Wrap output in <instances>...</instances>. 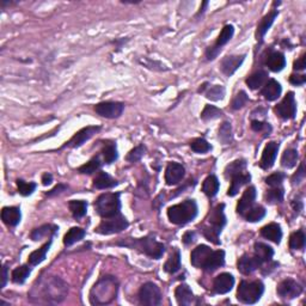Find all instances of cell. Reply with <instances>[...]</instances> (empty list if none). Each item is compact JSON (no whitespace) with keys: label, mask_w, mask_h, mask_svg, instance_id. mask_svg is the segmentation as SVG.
Returning a JSON list of instances; mask_svg holds the SVG:
<instances>
[{"label":"cell","mask_w":306,"mask_h":306,"mask_svg":"<svg viewBox=\"0 0 306 306\" xmlns=\"http://www.w3.org/2000/svg\"><path fill=\"white\" fill-rule=\"evenodd\" d=\"M69 293L66 282L56 276L43 279L30 292V299L37 304H59Z\"/></svg>","instance_id":"cell-1"},{"label":"cell","mask_w":306,"mask_h":306,"mask_svg":"<svg viewBox=\"0 0 306 306\" xmlns=\"http://www.w3.org/2000/svg\"><path fill=\"white\" fill-rule=\"evenodd\" d=\"M118 283L113 276H104L90 292V302L92 305H105L112 303L118 296Z\"/></svg>","instance_id":"cell-2"},{"label":"cell","mask_w":306,"mask_h":306,"mask_svg":"<svg viewBox=\"0 0 306 306\" xmlns=\"http://www.w3.org/2000/svg\"><path fill=\"white\" fill-rule=\"evenodd\" d=\"M116 244L121 246H128V248L131 249H135V250L152 257L154 259H161V257L163 256V254L165 253V246L162 244V243L157 242L154 238L151 237L139 238V239L127 238L123 242H118L116 243Z\"/></svg>","instance_id":"cell-3"},{"label":"cell","mask_w":306,"mask_h":306,"mask_svg":"<svg viewBox=\"0 0 306 306\" xmlns=\"http://www.w3.org/2000/svg\"><path fill=\"white\" fill-rule=\"evenodd\" d=\"M197 215V205L194 200H186L167 210V218L175 225H186L193 221Z\"/></svg>","instance_id":"cell-4"},{"label":"cell","mask_w":306,"mask_h":306,"mask_svg":"<svg viewBox=\"0 0 306 306\" xmlns=\"http://www.w3.org/2000/svg\"><path fill=\"white\" fill-rule=\"evenodd\" d=\"M94 208L103 218H110V216L120 214V194L105 193L99 195L98 199L94 202Z\"/></svg>","instance_id":"cell-5"},{"label":"cell","mask_w":306,"mask_h":306,"mask_svg":"<svg viewBox=\"0 0 306 306\" xmlns=\"http://www.w3.org/2000/svg\"><path fill=\"white\" fill-rule=\"evenodd\" d=\"M224 207L225 206L221 204L213 211L211 214L210 219V226L204 227V235L207 238L210 242L214 243V244H220L219 240V235H220L221 230L226 224V218L224 214Z\"/></svg>","instance_id":"cell-6"},{"label":"cell","mask_w":306,"mask_h":306,"mask_svg":"<svg viewBox=\"0 0 306 306\" xmlns=\"http://www.w3.org/2000/svg\"><path fill=\"white\" fill-rule=\"evenodd\" d=\"M264 286L261 281H242L237 291V299L244 304H255L261 299Z\"/></svg>","instance_id":"cell-7"},{"label":"cell","mask_w":306,"mask_h":306,"mask_svg":"<svg viewBox=\"0 0 306 306\" xmlns=\"http://www.w3.org/2000/svg\"><path fill=\"white\" fill-rule=\"evenodd\" d=\"M128 227V221L122 214H118L110 216V218H104V220L97 227V234L99 235H114L123 231Z\"/></svg>","instance_id":"cell-8"},{"label":"cell","mask_w":306,"mask_h":306,"mask_svg":"<svg viewBox=\"0 0 306 306\" xmlns=\"http://www.w3.org/2000/svg\"><path fill=\"white\" fill-rule=\"evenodd\" d=\"M139 302L141 305L157 306L162 303V293L159 287L153 282L143 283L139 291Z\"/></svg>","instance_id":"cell-9"},{"label":"cell","mask_w":306,"mask_h":306,"mask_svg":"<svg viewBox=\"0 0 306 306\" xmlns=\"http://www.w3.org/2000/svg\"><path fill=\"white\" fill-rule=\"evenodd\" d=\"M275 113L276 115L280 116L283 120H292V118H296L297 103L293 92H288L285 96V98L276 105Z\"/></svg>","instance_id":"cell-10"},{"label":"cell","mask_w":306,"mask_h":306,"mask_svg":"<svg viewBox=\"0 0 306 306\" xmlns=\"http://www.w3.org/2000/svg\"><path fill=\"white\" fill-rule=\"evenodd\" d=\"M124 104L121 102H102L94 107V112L105 118H118L122 115Z\"/></svg>","instance_id":"cell-11"},{"label":"cell","mask_w":306,"mask_h":306,"mask_svg":"<svg viewBox=\"0 0 306 306\" xmlns=\"http://www.w3.org/2000/svg\"><path fill=\"white\" fill-rule=\"evenodd\" d=\"M234 34H235L234 25H230L229 24V25L224 26L223 30H221V32H220V35H219L218 39H216L214 46H213V47L208 48L207 54H206V55H207L208 60H214V59L216 58V55L220 53L221 47L226 45V43L232 39Z\"/></svg>","instance_id":"cell-12"},{"label":"cell","mask_w":306,"mask_h":306,"mask_svg":"<svg viewBox=\"0 0 306 306\" xmlns=\"http://www.w3.org/2000/svg\"><path fill=\"white\" fill-rule=\"evenodd\" d=\"M276 292L278 296L282 299H294L302 294L303 287L293 279H286L279 283Z\"/></svg>","instance_id":"cell-13"},{"label":"cell","mask_w":306,"mask_h":306,"mask_svg":"<svg viewBox=\"0 0 306 306\" xmlns=\"http://www.w3.org/2000/svg\"><path fill=\"white\" fill-rule=\"evenodd\" d=\"M99 129L101 128L96 126H89V127H85V128L80 129L79 132H77L74 135H73L72 139L70 140L69 142H66V145H65L64 147H66V146H69V147H73V148L80 147V146L84 145V143L88 141L89 139H91V138L94 137V135L96 134Z\"/></svg>","instance_id":"cell-14"},{"label":"cell","mask_w":306,"mask_h":306,"mask_svg":"<svg viewBox=\"0 0 306 306\" xmlns=\"http://www.w3.org/2000/svg\"><path fill=\"white\" fill-rule=\"evenodd\" d=\"M279 147H280V146H279V143L275 141H270L267 143V146H265L263 150V153H262L261 162H259V166H261L262 169L268 170L274 165L276 156H278L279 152Z\"/></svg>","instance_id":"cell-15"},{"label":"cell","mask_w":306,"mask_h":306,"mask_svg":"<svg viewBox=\"0 0 306 306\" xmlns=\"http://www.w3.org/2000/svg\"><path fill=\"white\" fill-rule=\"evenodd\" d=\"M184 175H186V170H184L183 165L170 163L165 170V182L167 186H175L183 180Z\"/></svg>","instance_id":"cell-16"},{"label":"cell","mask_w":306,"mask_h":306,"mask_svg":"<svg viewBox=\"0 0 306 306\" xmlns=\"http://www.w3.org/2000/svg\"><path fill=\"white\" fill-rule=\"evenodd\" d=\"M235 286V278L234 275L230 274V273H221L215 278L214 283H213V287H214L215 293L218 294H226L234 288Z\"/></svg>","instance_id":"cell-17"},{"label":"cell","mask_w":306,"mask_h":306,"mask_svg":"<svg viewBox=\"0 0 306 306\" xmlns=\"http://www.w3.org/2000/svg\"><path fill=\"white\" fill-rule=\"evenodd\" d=\"M263 264L256 256H248V255H243L238 259V270H239L242 274L249 275L251 273H254L255 270L259 269L261 265Z\"/></svg>","instance_id":"cell-18"},{"label":"cell","mask_w":306,"mask_h":306,"mask_svg":"<svg viewBox=\"0 0 306 306\" xmlns=\"http://www.w3.org/2000/svg\"><path fill=\"white\" fill-rule=\"evenodd\" d=\"M256 199V188L255 187H249L245 189L242 199L239 200L237 205V213L240 215H245L246 212L253 207Z\"/></svg>","instance_id":"cell-19"},{"label":"cell","mask_w":306,"mask_h":306,"mask_svg":"<svg viewBox=\"0 0 306 306\" xmlns=\"http://www.w3.org/2000/svg\"><path fill=\"white\" fill-rule=\"evenodd\" d=\"M245 55H232V56H226L223 61H221V71L227 77H231L234 73L242 66V64L244 62Z\"/></svg>","instance_id":"cell-20"},{"label":"cell","mask_w":306,"mask_h":306,"mask_svg":"<svg viewBox=\"0 0 306 306\" xmlns=\"http://www.w3.org/2000/svg\"><path fill=\"white\" fill-rule=\"evenodd\" d=\"M212 249L207 245H199L191 251V256H190V262L191 264L194 265L195 268H204V265L207 261L208 256L212 253Z\"/></svg>","instance_id":"cell-21"},{"label":"cell","mask_w":306,"mask_h":306,"mask_svg":"<svg viewBox=\"0 0 306 306\" xmlns=\"http://www.w3.org/2000/svg\"><path fill=\"white\" fill-rule=\"evenodd\" d=\"M22 219L21 210L18 207H4L1 211V220L7 226L15 227L20 224Z\"/></svg>","instance_id":"cell-22"},{"label":"cell","mask_w":306,"mask_h":306,"mask_svg":"<svg viewBox=\"0 0 306 306\" xmlns=\"http://www.w3.org/2000/svg\"><path fill=\"white\" fill-rule=\"evenodd\" d=\"M279 12L276 10L272 11V12L268 13L267 16H264L262 18V21L259 22V24L257 25V31H256V37H257V41L262 42L263 41V37L264 35L267 34V31L269 30V28L272 26V24L274 23L275 18L278 17Z\"/></svg>","instance_id":"cell-23"},{"label":"cell","mask_w":306,"mask_h":306,"mask_svg":"<svg viewBox=\"0 0 306 306\" xmlns=\"http://www.w3.org/2000/svg\"><path fill=\"white\" fill-rule=\"evenodd\" d=\"M261 235H262V237L265 238V239L272 240V242L276 243V244H280L281 238H282L281 226L276 223H270L262 227Z\"/></svg>","instance_id":"cell-24"},{"label":"cell","mask_w":306,"mask_h":306,"mask_svg":"<svg viewBox=\"0 0 306 306\" xmlns=\"http://www.w3.org/2000/svg\"><path fill=\"white\" fill-rule=\"evenodd\" d=\"M225 263V253L223 250H216L212 251L211 255L208 256L207 261L204 265L202 269L207 270V272H214L218 268L223 267Z\"/></svg>","instance_id":"cell-25"},{"label":"cell","mask_w":306,"mask_h":306,"mask_svg":"<svg viewBox=\"0 0 306 306\" xmlns=\"http://www.w3.org/2000/svg\"><path fill=\"white\" fill-rule=\"evenodd\" d=\"M281 91H282V88H281L280 83L276 82L275 79H270L269 82L265 84L264 88L262 89L261 94L267 101L272 102L281 96Z\"/></svg>","instance_id":"cell-26"},{"label":"cell","mask_w":306,"mask_h":306,"mask_svg":"<svg viewBox=\"0 0 306 306\" xmlns=\"http://www.w3.org/2000/svg\"><path fill=\"white\" fill-rule=\"evenodd\" d=\"M175 297L178 305L181 306L190 305L194 300L193 292H191V289L189 288L188 285H184V283H182V285H180L176 288Z\"/></svg>","instance_id":"cell-27"},{"label":"cell","mask_w":306,"mask_h":306,"mask_svg":"<svg viewBox=\"0 0 306 306\" xmlns=\"http://www.w3.org/2000/svg\"><path fill=\"white\" fill-rule=\"evenodd\" d=\"M267 66L269 67L270 71L273 72H280L285 69L286 66V59L285 55L280 51H274L270 54L267 59Z\"/></svg>","instance_id":"cell-28"},{"label":"cell","mask_w":306,"mask_h":306,"mask_svg":"<svg viewBox=\"0 0 306 306\" xmlns=\"http://www.w3.org/2000/svg\"><path fill=\"white\" fill-rule=\"evenodd\" d=\"M231 187L229 188V191H227V195L229 196H235L239 191V189L242 188L243 186L246 183L250 182L251 180V176L249 174H240L235 176V177L231 178Z\"/></svg>","instance_id":"cell-29"},{"label":"cell","mask_w":306,"mask_h":306,"mask_svg":"<svg viewBox=\"0 0 306 306\" xmlns=\"http://www.w3.org/2000/svg\"><path fill=\"white\" fill-rule=\"evenodd\" d=\"M254 251H255V256L262 263L264 262L270 261L273 259V255H274V250L273 248H270L269 245L264 244V243H255V246H254Z\"/></svg>","instance_id":"cell-30"},{"label":"cell","mask_w":306,"mask_h":306,"mask_svg":"<svg viewBox=\"0 0 306 306\" xmlns=\"http://www.w3.org/2000/svg\"><path fill=\"white\" fill-rule=\"evenodd\" d=\"M115 186H118V181L110 177L107 172H98V175L94 180V187L96 189H109Z\"/></svg>","instance_id":"cell-31"},{"label":"cell","mask_w":306,"mask_h":306,"mask_svg":"<svg viewBox=\"0 0 306 306\" xmlns=\"http://www.w3.org/2000/svg\"><path fill=\"white\" fill-rule=\"evenodd\" d=\"M219 187H220V183H219V180L215 177L214 175L208 176L207 178L202 183V191L207 195L208 197H214L219 191Z\"/></svg>","instance_id":"cell-32"},{"label":"cell","mask_w":306,"mask_h":306,"mask_svg":"<svg viewBox=\"0 0 306 306\" xmlns=\"http://www.w3.org/2000/svg\"><path fill=\"white\" fill-rule=\"evenodd\" d=\"M50 245H51V239L49 240V242L46 243L45 245H42L40 249L32 251L30 255H29V259H28L29 264L37 265V264L41 263V262L45 261V259H46V256H47V253H48V250H49Z\"/></svg>","instance_id":"cell-33"},{"label":"cell","mask_w":306,"mask_h":306,"mask_svg":"<svg viewBox=\"0 0 306 306\" xmlns=\"http://www.w3.org/2000/svg\"><path fill=\"white\" fill-rule=\"evenodd\" d=\"M268 73L265 71H257L251 74L250 77L246 79V85L251 89V90H256V89L261 88L263 84L267 82Z\"/></svg>","instance_id":"cell-34"},{"label":"cell","mask_w":306,"mask_h":306,"mask_svg":"<svg viewBox=\"0 0 306 306\" xmlns=\"http://www.w3.org/2000/svg\"><path fill=\"white\" fill-rule=\"evenodd\" d=\"M85 237V231L80 227H72L64 237V244L66 246H71L74 243L79 242Z\"/></svg>","instance_id":"cell-35"},{"label":"cell","mask_w":306,"mask_h":306,"mask_svg":"<svg viewBox=\"0 0 306 306\" xmlns=\"http://www.w3.org/2000/svg\"><path fill=\"white\" fill-rule=\"evenodd\" d=\"M181 268V254L180 250H175V253L167 259L164 264V270L170 274H175Z\"/></svg>","instance_id":"cell-36"},{"label":"cell","mask_w":306,"mask_h":306,"mask_svg":"<svg viewBox=\"0 0 306 306\" xmlns=\"http://www.w3.org/2000/svg\"><path fill=\"white\" fill-rule=\"evenodd\" d=\"M31 268L29 267V265H21V267L13 269L11 279H12L13 282L17 283V285H22V283L25 282V280L29 278Z\"/></svg>","instance_id":"cell-37"},{"label":"cell","mask_w":306,"mask_h":306,"mask_svg":"<svg viewBox=\"0 0 306 306\" xmlns=\"http://www.w3.org/2000/svg\"><path fill=\"white\" fill-rule=\"evenodd\" d=\"M246 167V162L245 161H235L232 163H230L225 169V177L226 178H232L235 176L243 174V171Z\"/></svg>","instance_id":"cell-38"},{"label":"cell","mask_w":306,"mask_h":306,"mask_svg":"<svg viewBox=\"0 0 306 306\" xmlns=\"http://www.w3.org/2000/svg\"><path fill=\"white\" fill-rule=\"evenodd\" d=\"M70 211L75 219L83 218L86 214V210H88V204L83 200H72L69 204Z\"/></svg>","instance_id":"cell-39"},{"label":"cell","mask_w":306,"mask_h":306,"mask_svg":"<svg viewBox=\"0 0 306 306\" xmlns=\"http://www.w3.org/2000/svg\"><path fill=\"white\" fill-rule=\"evenodd\" d=\"M58 230V227L54 225H43V226L35 229L31 234L32 240H41L42 238L48 237V235H53Z\"/></svg>","instance_id":"cell-40"},{"label":"cell","mask_w":306,"mask_h":306,"mask_svg":"<svg viewBox=\"0 0 306 306\" xmlns=\"http://www.w3.org/2000/svg\"><path fill=\"white\" fill-rule=\"evenodd\" d=\"M298 162V152L294 148H288L283 152L282 157H281V165L286 169H292L297 165Z\"/></svg>","instance_id":"cell-41"},{"label":"cell","mask_w":306,"mask_h":306,"mask_svg":"<svg viewBox=\"0 0 306 306\" xmlns=\"http://www.w3.org/2000/svg\"><path fill=\"white\" fill-rule=\"evenodd\" d=\"M289 248L292 250H303L305 248V235L303 231L293 232L289 237Z\"/></svg>","instance_id":"cell-42"},{"label":"cell","mask_w":306,"mask_h":306,"mask_svg":"<svg viewBox=\"0 0 306 306\" xmlns=\"http://www.w3.org/2000/svg\"><path fill=\"white\" fill-rule=\"evenodd\" d=\"M264 216H265V210H264V207H262V206H255V207H251L245 214L246 220L250 221V223H257V221H261Z\"/></svg>","instance_id":"cell-43"},{"label":"cell","mask_w":306,"mask_h":306,"mask_svg":"<svg viewBox=\"0 0 306 306\" xmlns=\"http://www.w3.org/2000/svg\"><path fill=\"white\" fill-rule=\"evenodd\" d=\"M101 161H99L98 157H94V158H92L90 162H88L86 164L82 165V166L78 169V171L80 172V174H84V175H91L94 174V172H96L97 170L101 167Z\"/></svg>","instance_id":"cell-44"},{"label":"cell","mask_w":306,"mask_h":306,"mask_svg":"<svg viewBox=\"0 0 306 306\" xmlns=\"http://www.w3.org/2000/svg\"><path fill=\"white\" fill-rule=\"evenodd\" d=\"M103 158H104L105 164H112L118 159V148H116L115 143H109L105 146L102 151Z\"/></svg>","instance_id":"cell-45"},{"label":"cell","mask_w":306,"mask_h":306,"mask_svg":"<svg viewBox=\"0 0 306 306\" xmlns=\"http://www.w3.org/2000/svg\"><path fill=\"white\" fill-rule=\"evenodd\" d=\"M221 115H223V112L214 105H206L204 112L201 113V118L204 121H211L220 118Z\"/></svg>","instance_id":"cell-46"},{"label":"cell","mask_w":306,"mask_h":306,"mask_svg":"<svg viewBox=\"0 0 306 306\" xmlns=\"http://www.w3.org/2000/svg\"><path fill=\"white\" fill-rule=\"evenodd\" d=\"M205 94L208 99L216 102L224 98L225 89H224V86H221V85H214V86H211V88L208 89Z\"/></svg>","instance_id":"cell-47"},{"label":"cell","mask_w":306,"mask_h":306,"mask_svg":"<svg viewBox=\"0 0 306 306\" xmlns=\"http://www.w3.org/2000/svg\"><path fill=\"white\" fill-rule=\"evenodd\" d=\"M219 140L221 142L227 145L232 141V128H231V123L229 122H224L219 128Z\"/></svg>","instance_id":"cell-48"},{"label":"cell","mask_w":306,"mask_h":306,"mask_svg":"<svg viewBox=\"0 0 306 306\" xmlns=\"http://www.w3.org/2000/svg\"><path fill=\"white\" fill-rule=\"evenodd\" d=\"M190 147L196 153H206L212 150V146L206 141L205 139H202V138H199V139H195L194 141H191Z\"/></svg>","instance_id":"cell-49"},{"label":"cell","mask_w":306,"mask_h":306,"mask_svg":"<svg viewBox=\"0 0 306 306\" xmlns=\"http://www.w3.org/2000/svg\"><path fill=\"white\" fill-rule=\"evenodd\" d=\"M267 202L269 204H276V202H281L283 200V189L279 188V187H274V189L269 190L265 195Z\"/></svg>","instance_id":"cell-50"},{"label":"cell","mask_w":306,"mask_h":306,"mask_svg":"<svg viewBox=\"0 0 306 306\" xmlns=\"http://www.w3.org/2000/svg\"><path fill=\"white\" fill-rule=\"evenodd\" d=\"M17 187H18V193L23 196H29L35 191L36 189V183L34 182H24L23 180H18L17 181Z\"/></svg>","instance_id":"cell-51"},{"label":"cell","mask_w":306,"mask_h":306,"mask_svg":"<svg viewBox=\"0 0 306 306\" xmlns=\"http://www.w3.org/2000/svg\"><path fill=\"white\" fill-rule=\"evenodd\" d=\"M145 152H146V148L143 147V145H139V146H137V147L133 148L132 151H129V153L127 154L126 159L128 162H132V163H135V162H139L140 159L142 158Z\"/></svg>","instance_id":"cell-52"},{"label":"cell","mask_w":306,"mask_h":306,"mask_svg":"<svg viewBox=\"0 0 306 306\" xmlns=\"http://www.w3.org/2000/svg\"><path fill=\"white\" fill-rule=\"evenodd\" d=\"M248 101H249V97H248V94H245V91H239L237 94H235L234 101H232V108H234L235 110L240 109V108L244 107L246 103H248Z\"/></svg>","instance_id":"cell-53"},{"label":"cell","mask_w":306,"mask_h":306,"mask_svg":"<svg viewBox=\"0 0 306 306\" xmlns=\"http://www.w3.org/2000/svg\"><path fill=\"white\" fill-rule=\"evenodd\" d=\"M283 178H285L283 174H281V172H275V174H272L265 178V183L270 187H279L282 183Z\"/></svg>","instance_id":"cell-54"},{"label":"cell","mask_w":306,"mask_h":306,"mask_svg":"<svg viewBox=\"0 0 306 306\" xmlns=\"http://www.w3.org/2000/svg\"><path fill=\"white\" fill-rule=\"evenodd\" d=\"M251 128L254 129L255 132H262V131H270V126L269 123H265V122H261V121H257V120H254L253 122H251Z\"/></svg>","instance_id":"cell-55"},{"label":"cell","mask_w":306,"mask_h":306,"mask_svg":"<svg viewBox=\"0 0 306 306\" xmlns=\"http://www.w3.org/2000/svg\"><path fill=\"white\" fill-rule=\"evenodd\" d=\"M306 82V77L305 75H300V74H292L289 77V83L293 84V85H303Z\"/></svg>","instance_id":"cell-56"},{"label":"cell","mask_w":306,"mask_h":306,"mask_svg":"<svg viewBox=\"0 0 306 306\" xmlns=\"http://www.w3.org/2000/svg\"><path fill=\"white\" fill-rule=\"evenodd\" d=\"M304 177H305L304 164H302V165H300V167H299V171H298L297 174L293 176V178H292V182H293V184H296V183L298 184V183L302 182L303 180H304Z\"/></svg>","instance_id":"cell-57"},{"label":"cell","mask_w":306,"mask_h":306,"mask_svg":"<svg viewBox=\"0 0 306 306\" xmlns=\"http://www.w3.org/2000/svg\"><path fill=\"white\" fill-rule=\"evenodd\" d=\"M182 240L186 245H189V244H191V243H194L195 242V232L194 231L186 232V234L183 235Z\"/></svg>","instance_id":"cell-58"},{"label":"cell","mask_w":306,"mask_h":306,"mask_svg":"<svg viewBox=\"0 0 306 306\" xmlns=\"http://www.w3.org/2000/svg\"><path fill=\"white\" fill-rule=\"evenodd\" d=\"M293 69L298 70V71H302L305 69V56H302L300 59H298L297 61H294Z\"/></svg>","instance_id":"cell-59"},{"label":"cell","mask_w":306,"mask_h":306,"mask_svg":"<svg viewBox=\"0 0 306 306\" xmlns=\"http://www.w3.org/2000/svg\"><path fill=\"white\" fill-rule=\"evenodd\" d=\"M65 189H66V186H64V184H59V186H56L55 188L51 189L49 193H47V196H54V195H56V194H60L61 191L65 190Z\"/></svg>","instance_id":"cell-60"},{"label":"cell","mask_w":306,"mask_h":306,"mask_svg":"<svg viewBox=\"0 0 306 306\" xmlns=\"http://www.w3.org/2000/svg\"><path fill=\"white\" fill-rule=\"evenodd\" d=\"M51 182H53V176H51L50 174H48V172L43 174V176H42L43 186H49Z\"/></svg>","instance_id":"cell-61"},{"label":"cell","mask_w":306,"mask_h":306,"mask_svg":"<svg viewBox=\"0 0 306 306\" xmlns=\"http://www.w3.org/2000/svg\"><path fill=\"white\" fill-rule=\"evenodd\" d=\"M7 278H9V274H7V265H4L2 268V280H1V288H4L5 285L7 282Z\"/></svg>","instance_id":"cell-62"}]
</instances>
